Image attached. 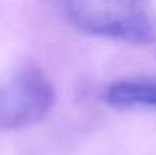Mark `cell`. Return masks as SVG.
Returning <instances> with one entry per match:
<instances>
[{
	"mask_svg": "<svg viewBox=\"0 0 156 155\" xmlns=\"http://www.w3.org/2000/svg\"><path fill=\"white\" fill-rule=\"evenodd\" d=\"M109 106L156 109V76H135L111 82L103 93Z\"/></svg>",
	"mask_w": 156,
	"mask_h": 155,
	"instance_id": "obj_3",
	"label": "cell"
},
{
	"mask_svg": "<svg viewBox=\"0 0 156 155\" xmlns=\"http://www.w3.org/2000/svg\"><path fill=\"white\" fill-rule=\"evenodd\" d=\"M65 15L79 31L132 44L156 40V15L146 2H68Z\"/></svg>",
	"mask_w": 156,
	"mask_h": 155,
	"instance_id": "obj_1",
	"label": "cell"
},
{
	"mask_svg": "<svg viewBox=\"0 0 156 155\" xmlns=\"http://www.w3.org/2000/svg\"><path fill=\"white\" fill-rule=\"evenodd\" d=\"M55 101V87L40 67L18 68L0 85V129H21L43 120Z\"/></svg>",
	"mask_w": 156,
	"mask_h": 155,
	"instance_id": "obj_2",
	"label": "cell"
}]
</instances>
